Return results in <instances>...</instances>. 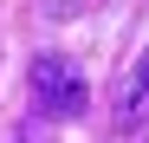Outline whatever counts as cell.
I'll list each match as a JSON object with an SVG mask.
<instances>
[{"mask_svg":"<svg viewBox=\"0 0 149 143\" xmlns=\"http://www.w3.org/2000/svg\"><path fill=\"white\" fill-rule=\"evenodd\" d=\"M117 124H123V130L149 124V52L130 65V78H123V111H117Z\"/></svg>","mask_w":149,"mask_h":143,"instance_id":"obj_2","label":"cell"},{"mask_svg":"<svg viewBox=\"0 0 149 143\" xmlns=\"http://www.w3.org/2000/svg\"><path fill=\"white\" fill-rule=\"evenodd\" d=\"M26 91H33V111H39V117H58V124L91 104L84 72L71 65V59H58V52H39V59L26 65Z\"/></svg>","mask_w":149,"mask_h":143,"instance_id":"obj_1","label":"cell"}]
</instances>
